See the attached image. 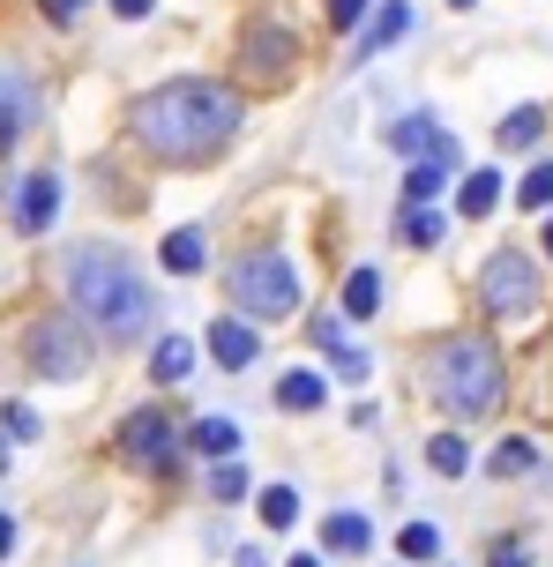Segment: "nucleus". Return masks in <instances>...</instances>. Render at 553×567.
<instances>
[{"instance_id": "1", "label": "nucleus", "mask_w": 553, "mask_h": 567, "mask_svg": "<svg viewBox=\"0 0 553 567\" xmlns=\"http://www.w3.org/2000/svg\"><path fill=\"white\" fill-rule=\"evenodd\" d=\"M247 127V90L233 75H173L127 105V142L165 172H203Z\"/></svg>"}, {"instance_id": "2", "label": "nucleus", "mask_w": 553, "mask_h": 567, "mask_svg": "<svg viewBox=\"0 0 553 567\" xmlns=\"http://www.w3.org/2000/svg\"><path fill=\"white\" fill-rule=\"evenodd\" d=\"M60 291H68V307L98 329V343L157 337V284L135 269V255H127L120 239H68Z\"/></svg>"}, {"instance_id": "3", "label": "nucleus", "mask_w": 553, "mask_h": 567, "mask_svg": "<svg viewBox=\"0 0 553 567\" xmlns=\"http://www.w3.org/2000/svg\"><path fill=\"white\" fill-rule=\"evenodd\" d=\"M419 381H427V396L457 425H479L509 403V359H501V343L487 329H449V337H434L427 359H419Z\"/></svg>"}, {"instance_id": "4", "label": "nucleus", "mask_w": 553, "mask_h": 567, "mask_svg": "<svg viewBox=\"0 0 553 567\" xmlns=\"http://www.w3.org/2000/svg\"><path fill=\"white\" fill-rule=\"evenodd\" d=\"M225 299H233V313H247L255 329H263V321H291L299 299H307V277H299L291 247L255 239V247H239L233 269H225Z\"/></svg>"}, {"instance_id": "5", "label": "nucleus", "mask_w": 553, "mask_h": 567, "mask_svg": "<svg viewBox=\"0 0 553 567\" xmlns=\"http://www.w3.org/2000/svg\"><path fill=\"white\" fill-rule=\"evenodd\" d=\"M471 299L487 321H531L546 307V261L531 247H487V261L471 269Z\"/></svg>"}, {"instance_id": "6", "label": "nucleus", "mask_w": 553, "mask_h": 567, "mask_svg": "<svg viewBox=\"0 0 553 567\" xmlns=\"http://www.w3.org/2000/svg\"><path fill=\"white\" fill-rule=\"evenodd\" d=\"M23 367L38 381H83L98 367V329H90L75 307H53V313H30L23 321Z\"/></svg>"}, {"instance_id": "7", "label": "nucleus", "mask_w": 553, "mask_h": 567, "mask_svg": "<svg viewBox=\"0 0 553 567\" xmlns=\"http://www.w3.org/2000/svg\"><path fill=\"white\" fill-rule=\"evenodd\" d=\"M113 449L127 471H143V478H180V463H187V425H180L173 403H135L127 419H120Z\"/></svg>"}, {"instance_id": "8", "label": "nucleus", "mask_w": 553, "mask_h": 567, "mask_svg": "<svg viewBox=\"0 0 553 567\" xmlns=\"http://www.w3.org/2000/svg\"><path fill=\"white\" fill-rule=\"evenodd\" d=\"M291 68H299V30L269 23V16H255V23L239 30V90H285Z\"/></svg>"}, {"instance_id": "9", "label": "nucleus", "mask_w": 553, "mask_h": 567, "mask_svg": "<svg viewBox=\"0 0 553 567\" xmlns=\"http://www.w3.org/2000/svg\"><path fill=\"white\" fill-rule=\"evenodd\" d=\"M389 150H397V157H411V165H464L457 135H449L434 113H404L397 127H389Z\"/></svg>"}, {"instance_id": "10", "label": "nucleus", "mask_w": 553, "mask_h": 567, "mask_svg": "<svg viewBox=\"0 0 553 567\" xmlns=\"http://www.w3.org/2000/svg\"><path fill=\"white\" fill-rule=\"evenodd\" d=\"M8 217H16L23 239L53 231V217H60V172H23V179H16V202H8Z\"/></svg>"}, {"instance_id": "11", "label": "nucleus", "mask_w": 553, "mask_h": 567, "mask_svg": "<svg viewBox=\"0 0 553 567\" xmlns=\"http://www.w3.org/2000/svg\"><path fill=\"white\" fill-rule=\"evenodd\" d=\"M203 337H209V359H217L225 373H247L255 359H263V337H255V321H247V313H217Z\"/></svg>"}, {"instance_id": "12", "label": "nucleus", "mask_w": 553, "mask_h": 567, "mask_svg": "<svg viewBox=\"0 0 553 567\" xmlns=\"http://www.w3.org/2000/svg\"><path fill=\"white\" fill-rule=\"evenodd\" d=\"M307 343H315L345 381H367V343L345 337V313H307Z\"/></svg>"}, {"instance_id": "13", "label": "nucleus", "mask_w": 553, "mask_h": 567, "mask_svg": "<svg viewBox=\"0 0 553 567\" xmlns=\"http://www.w3.org/2000/svg\"><path fill=\"white\" fill-rule=\"evenodd\" d=\"M404 38H411V0H375V16L359 23L351 60H375V53H389V45H404Z\"/></svg>"}, {"instance_id": "14", "label": "nucleus", "mask_w": 553, "mask_h": 567, "mask_svg": "<svg viewBox=\"0 0 553 567\" xmlns=\"http://www.w3.org/2000/svg\"><path fill=\"white\" fill-rule=\"evenodd\" d=\"M321 553H337V560H367V553H375V515L329 508V515H321Z\"/></svg>"}, {"instance_id": "15", "label": "nucleus", "mask_w": 553, "mask_h": 567, "mask_svg": "<svg viewBox=\"0 0 553 567\" xmlns=\"http://www.w3.org/2000/svg\"><path fill=\"white\" fill-rule=\"evenodd\" d=\"M449 225H457V209H434V202H404L397 209V239H404L411 255H434L441 239H449Z\"/></svg>"}, {"instance_id": "16", "label": "nucleus", "mask_w": 553, "mask_h": 567, "mask_svg": "<svg viewBox=\"0 0 553 567\" xmlns=\"http://www.w3.org/2000/svg\"><path fill=\"white\" fill-rule=\"evenodd\" d=\"M157 261H165V277H203V269H209V239H203V225L165 231V239H157Z\"/></svg>"}, {"instance_id": "17", "label": "nucleus", "mask_w": 553, "mask_h": 567, "mask_svg": "<svg viewBox=\"0 0 553 567\" xmlns=\"http://www.w3.org/2000/svg\"><path fill=\"white\" fill-rule=\"evenodd\" d=\"M501 195H509V187H501V172H494V165L464 172V187H457V217H464V225H487V217L501 209Z\"/></svg>"}, {"instance_id": "18", "label": "nucleus", "mask_w": 553, "mask_h": 567, "mask_svg": "<svg viewBox=\"0 0 553 567\" xmlns=\"http://www.w3.org/2000/svg\"><path fill=\"white\" fill-rule=\"evenodd\" d=\"M247 449V433L233 419H187V455H209V463H233Z\"/></svg>"}, {"instance_id": "19", "label": "nucleus", "mask_w": 553, "mask_h": 567, "mask_svg": "<svg viewBox=\"0 0 553 567\" xmlns=\"http://www.w3.org/2000/svg\"><path fill=\"white\" fill-rule=\"evenodd\" d=\"M187 373H195V343L187 337H157L150 343V381H157V389H180Z\"/></svg>"}, {"instance_id": "20", "label": "nucleus", "mask_w": 553, "mask_h": 567, "mask_svg": "<svg viewBox=\"0 0 553 567\" xmlns=\"http://www.w3.org/2000/svg\"><path fill=\"white\" fill-rule=\"evenodd\" d=\"M321 403H329V381H321L315 367H291L285 381H277V411H291V419H299V411H321Z\"/></svg>"}, {"instance_id": "21", "label": "nucleus", "mask_w": 553, "mask_h": 567, "mask_svg": "<svg viewBox=\"0 0 553 567\" xmlns=\"http://www.w3.org/2000/svg\"><path fill=\"white\" fill-rule=\"evenodd\" d=\"M375 313H381V269L359 261V269L345 277V321H375Z\"/></svg>"}, {"instance_id": "22", "label": "nucleus", "mask_w": 553, "mask_h": 567, "mask_svg": "<svg viewBox=\"0 0 553 567\" xmlns=\"http://www.w3.org/2000/svg\"><path fill=\"white\" fill-rule=\"evenodd\" d=\"M494 142H501V150H531V142H546V105H516V113H501Z\"/></svg>"}, {"instance_id": "23", "label": "nucleus", "mask_w": 553, "mask_h": 567, "mask_svg": "<svg viewBox=\"0 0 553 567\" xmlns=\"http://www.w3.org/2000/svg\"><path fill=\"white\" fill-rule=\"evenodd\" d=\"M427 471H434V478H464L471 471V449H464L457 425H449V433H427Z\"/></svg>"}, {"instance_id": "24", "label": "nucleus", "mask_w": 553, "mask_h": 567, "mask_svg": "<svg viewBox=\"0 0 553 567\" xmlns=\"http://www.w3.org/2000/svg\"><path fill=\"white\" fill-rule=\"evenodd\" d=\"M531 471H539V449H531L524 433L494 441V455H487V478H531Z\"/></svg>"}, {"instance_id": "25", "label": "nucleus", "mask_w": 553, "mask_h": 567, "mask_svg": "<svg viewBox=\"0 0 553 567\" xmlns=\"http://www.w3.org/2000/svg\"><path fill=\"white\" fill-rule=\"evenodd\" d=\"M255 515H263V530H291L299 523V493L291 485H263L255 493Z\"/></svg>"}, {"instance_id": "26", "label": "nucleus", "mask_w": 553, "mask_h": 567, "mask_svg": "<svg viewBox=\"0 0 553 567\" xmlns=\"http://www.w3.org/2000/svg\"><path fill=\"white\" fill-rule=\"evenodd\" d=\"M516 209H531V217H546V209H553V157H539V165L516 179Z\"/></svg>"}, {"instance_id": "27", "label": "nucleus", "mask_w": 553, "mask_h": 567, "mask_svg": "<svg viewBox=\"0 0 553 567\" xmlns=\"http://www.w3.org/2000/svg\"><path fill=\"white\" fill-rule=\"evenodd\" d=\"M397 553H404L411 567H419V560H441V530H434V523H404V530H397Z\"/></svg>"}, {"instance_id": "28", "label": "nucleus", "mask_w": 553, "mask_h": 567, "mask_svg": "<svg viewBox=\"0 0 553 567\" xmlns=\"http://www.w3.org/2000/svg\"><path fill=\"white\" fill-rule=\"evenodd\" d=\"M457 165H404V202H434Z\"/></svg>"}, {"instance_id": "29", "label": "nucleus", "mask_w": 553, "mask_h": 567, "mask_svg": "<svg viewBox=\"0 0 553 567\" xmlns=\"http://www.w3.org/2000/svg\"><path fill=\"white\" fill-rule=\"evenodd\" d=\"M209 501H225V508L247 501V463H217V471H209Z\"/></svg>"}, {"instance_id": "30", "label": "nucleus", "mask_w": 553, "mask_h": 567, "mask_svg": "<svg viewBox=\"0 0 553 567\" xmlns=\"http://www.w3.org/2000/svg\"><path fill=\"white\" fill-rule=\"evenodd\" d=\"M367 8H375V0H321L329 30H359V23H367Z\"/></svg>"}, {"instance_id": "31", "label": "nucleus", "mask_w": 553, "mask_h": 567, "mask_svg": "<svg viewBox=\"0 0 553 567\" xmlns=\"http://www.w3.org/2000/svg\"><path fill=\"white\" fill-rule=\"evenodd\" d=\"M38 16H45L53 30H75L90 16V0H38Z\"/></svg>"}, {"instance_id": "32", "label": "nucleus", "mask_w": 553, "mask_h": 567, "mask_svg": "<svg viewBox=\"0 0 553 567\" xmlns=\"http://www.w3.org/2000/svg\"><path fill=\"white\" fill-rule=\"evenodd\" d=\"M23 120H30V105H8V90H0V157L23 142Z\"/></svg>"}, {"instance_id": "33", "label": "nucleus", "mask_w": 553, "mask_h": 567, "mask_svg": "<svg viewBox=\"0 0 553 567\" xmlns=\"http://www.w3.org/2000/svg\"><path fill=\"white\" fill-rule=\"evenodd\" d=\"M0 433H8V441H38V411H30V403H8V411H0Z\"/></svg>"}, {"instance_id": "34", "label": "nucleus", "mask_w": 553, "mask_h": 567, "mask_svg": "<svg viewBox=\"0 0 553 567\" xmlns=\"http://www.w3.org/2000/svg\"><path fill=\"white\" fill-rule=\"evenodd\" d=\"M487 567H531V545L524 538H494L487 545Z\"/></svg>"}, {"instance_id": "35", "label": "nucleus", "mask_w": 553, "mask_h": 567, "mask_svg": "<svg viewBox=\"0 0 553 567\" xmlns=\"http://www.w3.org/2000/svg\"><path fill=\"white\" fill-rule=\"evenodd\" d=\"M105 8H113L120 23H143V16H150V8H157V0H105Z\"/></svg>"}, {"instance_id": "36", "label": "nucleus", "mask_w": 553, "mask_h": 567, "mask_svg": "<svg viewBox=\"0 0 553 567\" xmlns=\"http://www.w3.org/2000/svg\"><path fill=\"white\" fill-rule=\"evenodd\" d=\"M8 553H16V515L0 508V560H8Z\"/></svg>"}, {"instance_id": "37", "label": "nucleus", "mask_w": 553, "mask_h": 567, "mask_svg": "<svg viewBox=\"0 0 553 567\" xmlns=\"http://www.w3.org/2000/svg\"><path fill=\"white\" fill-rule=\"evenodd\" d=\"M285 567H329V560H321V553H299V560H285Z\"/></svg>"}, {"instance_id": "38", "label": "nucleus", "mask_w": 553, "mask_h": 567, "mask_svg": "<svg viewBox=\"0 0 553 567\" xmlns=\"http://www.w3.org/2000/svg\"><path fill=\"white\" fill-rule=\"evenodd\" d=\"M239 567H269V560H263V553H239Z\"/></svg>"}, {"instance_id": "39", "label": "nucleus", "mask_w": 553, "mask_h": 567, "mask_svg": "<svg viewBox=\"0 0 553 567\" xmlns=\"http://www.w3.org/2000/svg\"><path fill=\"white\" fill-rule=\"evenodd\" d=\"M441 8H457V16H464V8H479V0H441Z\"/></svg>"}, {"instance_id": "40", "label": "nucleus", "mask_w": 553, "mask_h": 567, "mask_svg": "<svg viewBox=\"0 0 553 567\" xmlns=\"http://www.w3.org/2000/svg\"><path fill=\"white\" fill-rule=\"evenodd\" d=\"M546 255H553V209H546Z\"/></svg>"}, {"instance_id": "41", "label": "nucleus", "mask_w": 553, "mask_h": 567, "mask_svg": "<svg viewBox=\"0 0 553 567\" xmlns=\"http://www.w3.org/2000/svg\"><path fill=\"white\" fill-rule=\"evenodd\" d=\"M0 471H8V433H0Z\"/></svg>"}]
</instances>
